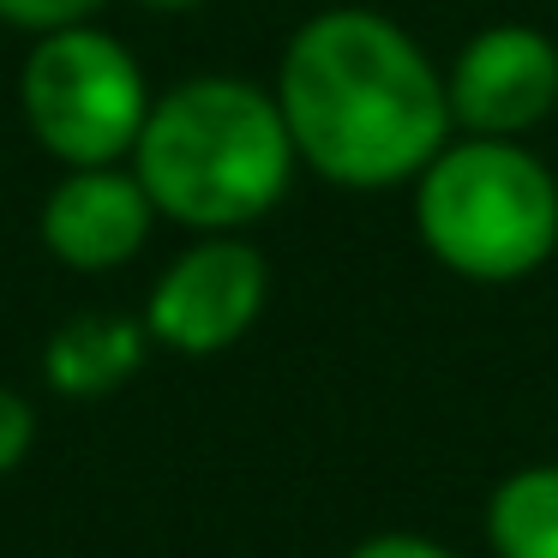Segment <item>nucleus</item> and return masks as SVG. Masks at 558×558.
Returning a JSON list of instances; mask_svg holds the SVG:
<instances>
[{
  "mask_svg": "<svg viewBox=\"0 0 558 558\" xmlns=\"http://www.w3.org/2000/svg\"><path fill=\"white\" fill-rule=\"evenodd\" d=\"M277 109L294 157L354 193L414 181L457 126L426 49L361 7L318 13L294 31L277 73Z\"/></svg>",
  "mask_w": 558,
  "mask_h": 558,
  "instance_id": "obj_1",
  "label": "nucleus"
},
{
  "mask_svg": "<svg viewBox=\"0 0 558 558\" xmlns=\"http://www.w3.org/2000/svg\"><path fill=\"white\" fill-rule=\"evenodd\" d=\"M133 162L162 217L229 234L289 193L294 138L277 97H265L258 85L193 78L150 102Z\"/></svg>",
  "mask_w": 558,
  "mask_h": 558,
  "instance_id": "obj_2",
  "label": "nucleus"
},
{
  "mask_svg": "<svg viewBox=\"0 0 558 558\" xmlns=\"http://www.w3.org/2000/svg\"><path fill=\"white\" fill-rule=\"evenodd\" d=\"M414 222L426 253L469 282H517L558 246V181L510 138L445 145L414 174Z\"/></svg>",
  "mask_w": 558,
  "mask_h": 558,
  "instance_id": "obj_3",
  "label": "nucleus"
},
{
  "mask_svg": "<svg viewBox=\"0 0 558 558\" xmlns=\"http://www.w3.org/2000/svg\"><path fill=\"white\" fill-rule=\"evenodd\" d=\"M150 90L138 61L90 25L49 31L25 61V121L66 169H102L145 133Z\"/></svg>",
  "mask_w": 558,
  "mask_h": 558,
  "instance_id": "obj_4",
  "label": "nucleus"
},
{
  "mask_svg": "<svg viewBox=\"0 0 558 558\" xmlns=\"http://www.w3.org/2000/svg\"><path fill=\"white\" fill-rule=\"evenodd\" d=\"M270 294V265L246 241H198L150 289L145 330L174 354H222L253 330Z\"/></svg>",
  "mask_w": 558,
  "mask_h": 558,
  "instance_id": "obj_5",
  "label": "nucleus"
},
{
  "mask_svg": "<svg viewBox=\"0 0 558 558\" xmlns=\"http://www.w3.org/2000/svg\"><path fill=\"white\" fill-rule=\"evenodd\" d=\"M450 121L474 138H517L558 109V49L534 25H493L445 78Z\"/></svg>",
  "mask_w": 558,
  "mask_h": 558,
  "instance_id": "obj_6",
  "label": "nucleus"
},
{
  "mask_svg": "<svg viewBox=\"0 0 558 558\" xmlns=\"http://www.w3.org/2000/svg\"><path fill=\"white\" fill-rule=\"evenodd\" d=\"M150 217L157 205L138 174H121L114 162L73 169L43 205V246L73 270H114L145 246Z\"/></svg>",
  "mask_w": 558,
  "mask_h": 558,
  "instance_id": "obj_7",
  "label": "nucleus"
},
{
  "mask_svg": "<svg viewBox=\"0 0 558 558\" xmlns=\"http://www.w3.org/2000/svg\"><path fill=\"white\" fill-rule=\"evenodd\" d=\"M145 325L133 318H109V313H85L73 325L54 330L49 354H43V373L61 397H109L145 361Z\"/></svg>",
  "mask_w": 558,
  "mask_h": 558,
  "instance_id": "obj_8",
  "label": "nucleus"
},
{
  "mask_svg": "<svg viewBox=\"0 0 558 558\" xmlns=\"http://www.w3.org/2000/svg\"><path fill=\"white\" fill-rule=\"evenodd\" d=\"M486 541L498 558H558V462H534L498 481L486 505Z\"/></svg>",
  "mask_w": 558,
  "mask_h": 558,
  "instance_id": "obj_9",
  "label": "nucleus"
},
{
  "mask_svg": "<svg viewBox=\"0 0 558 558\" xmlns=\"http://www.w3.org/2000/svg\"><path fill=\"white\" fill-rule=\"evenodd\" d=\"M109 0H0V19L7 25H19V31H73V25H85L90 13H102Z\"/></svg>",
  "mask_w": 558,
  "mask_h": 558,
  "instance_id": "obj_10",
  "label": "nucleus"
},
{
  "mask_svg": "<svg viewBox=\"0 0 558 558\" xmlns=\"http://www.w3.org/2000/svg\"><path fill=\"white\" fill-rule=\"evenodd\" d=\"M31 438H37V409H31L19 390L0 385V474H13L25 462Z\"/></svg>",
  "mask_w": 558,
  "mask_h": 558,
  "instance_id": "obj_11",
  "label": "nucleus"
},
{
  "mask_svg": "<svg viewBox=\"0 0 558 558\" xmlns=\"http://www.w3.org/2000/svg\"><path fill=\"white\" fill-rule=\"evenodd\" d=\"M349 558H457V553H450V546H438V541H426V534L390 529V534H373V541H361Z\"/></svg>",
  "mask_w": 558,
  "mask_h": 558,
  "instance_id": "obj_12",
  "label": "nucleus"
},
{
  "mask_svg": "<svg viewBox=\"0 0 558 558\" xmlns=\"http://www.w3.org/2000/svg\"><path fill=\"white\" fill-rule=\"evenodd\" d=\"M138 7H150V13H193L205 0H138Z\"/></svg>",
  "mask_w": 558,
  "mask_h": 558,
  "instance_id": "obj_13",
  "label": "nucleus"
}]
</instances>
